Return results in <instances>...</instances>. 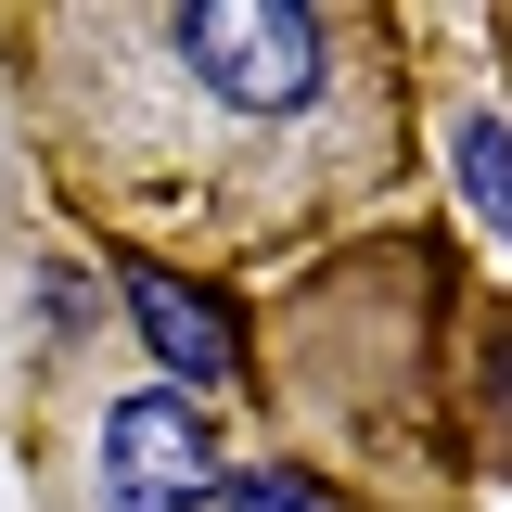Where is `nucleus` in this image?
I'll list each match as a JSON object with an SVG mask.
<instances>
[{"label":"nucleus","instance_id":"obj_8","mask_svg":"<svg viewBox=\"0 0 512 512\" xmlns=\"http://www.w3.org/2000/svg\"><path fill=\"white\" fill-rule=\"evenodd\" d=\"M487 39H500V103H512V13H487Z\"/></svg>","mask_w":512,"mask_h":512},{"label":"nucleus","instance_id":"obj_7","mask_svg":"<svg viewBox=\"0 0 512 512\" xmlns=\"http://www.w3.org/2000/svg\"><path fill=\"white\" fill-rule=\"evenodd\" d=\"M205 512H359V500H346V487H320L308 461H282V448H269V461H231V487H218Z\"/></svg>","mask_w":512,"mask_h":512},{"label":"nucleus","instance_id":"obj_4","mask_svg":"<svg viewBox=\"0 0 512 512\" xmlns=\"http://www.w3.org/2000/svg\"><path fill=\"white\" fill-rule=\"evenodd\" d=\"M116 295H128V320H141V346H154V384H180V397L244 384V295H231V282L116 256Z\"/></svg>","mask_w":512,"mask_h":512},{"label":"nucleus","instance_id":"obj_6","mask_svg":"<svg viewBox=\"0 0 512 512\" xmlns=\"http://www.w3.org/2000/svg\"><path fill=\"white\" fill-rule=\"evenodd\" d=\"M461 448H474V474H512V308L487 295L461 320Z\"/></svg>","mask_w":512,"mask_h":512},{"label":"nucleus","instance_id":"obj_3","mask_svg":"<svg viewBox=\"0 0 512 512\" xmlns=\"http://www.w3.org/2000/svg\"><path fill=\"white\" fill-rule=\"evenodd\" d=\"M231 487V423L180 384H116L77 423V512H205Z\"/></svg>","mask_w":512,"mask_h":512},{"label":"nucleus","instance_id":"obj_2","mask_svg":"<svg viewBox=\"0 0 512 512\" xmlns=\"http://www.w3.org/2000/svg\"><path fill=\"white\" fill-rule=\"evenodd\" d=\"M461 320L474 269L436 231H346L244 308V384L269 448L359 512H461Z\"/></svg>","mask_w":512,"mask_h":512},{"label":"nucleus","instance_id":"obj_5","mask_svg":"<svg viewBox=\"0 0 512 512\" xmlns=\"http://www.w3.org/2000/svg\"><path fill=\"white\" fill-rule=\"evenodd\" d=\"M448 192H461L474 256L512 269V103H500V77H487V64L448 90Z\"/></svg>","mask_w":512,"mask_h":512},{"label":"nucleus","instance_id":"obj_1","mask_svg":"<svg viewBox=\"0 0 512 512\" xmlns=\"http://www.w3.org/2000/svg\"><path fill=\"white\" fill-rule=\"evenodd\" d=\"M0 39L39 192L192 282L346 244L423 167V77L372 0H39Z\"/></svg>","mask_w":512,"mask_h":512}]
</instances>
